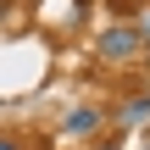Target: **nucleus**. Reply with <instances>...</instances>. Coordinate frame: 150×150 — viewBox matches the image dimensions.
<instances>
[{
	"mask_svg": "<svg viewBox=\"0 0 150 150\" xmlns=\"http://www.w3.org/2000/svg\"><path fill=\"white\" fill-rule=\"evenodd\" d=\"M95 50H100V61H111V67H134V61L145 56V39H139L134 22H111V28H100Z\"/></svg>",
	"mask_w": 150,
	"mask_h": 150,
	"instance_id": "f257e3e1",
	"label": "nucleus"
},
{
	"mask_svg": "<svg viewBox=\"0 0 150 150\" xmlns=\"http://www.w3.org/2000/svg\"><path fill=\"white\" fill-rule=\"evenodd\" d=\"M100 128H106V111H100V106H78V111L61 117V134H72V139H89V134H100Z\"/></svg>",
	"mask_w": 150,
	"mask_h": 150,
	"instance_id": "f03ea898",
	"label": "nucleus"
},
{
	"mask_svg": "<svg viewBox=\"0 0 150 150\" xmlns=\"http://www.w3.org/2000/svg\"><path fill=\"white\" fill-rule=\"evenodd\" d=\"M139 117H150V89H145V95H134V100H122V106H117V122H139Z\"/></svg>",
	"mask_w": 150,
	"mask_h": 150,
	"instance_id": "7ed1b4c3",
	"label": "nucleus"
},
{
	"mask_svg": "<svg viewBox=\"0 0 150 150\" xmlns=\"http://www.w3.org/2000/svg\"><path fill=\"white\" fill-rule=\"evenodd\" d=\"M0 150H33V145H22L17 134H6V128H0Z\"/></svg>",
	"mask_w": 150,
	"mask_h": 150,
	"instance_id": "20e7f679",
	"label": "nucleus"
},
{
	"mask_svg": "<svg viewBox=\"0 0 150 150\" xmlns=\"http://www.w3.org/2000/svg\"><path fill=\"white\" fill-rule=\"evenodd\" d=\"M134 28H139V39H145V45H150V6H145V11H139V22H134Z\"/></svg>",
	"mask_w": 150,
	"mask_h": 150,
	"instance_id": "39448f33",
	"label": "nucleus"
},
{
	"mask_svg": "<svg viewBox=\"0 0 150 150\" xmlns=\"http://www.w3.org/2000/svg\"><path fill=\"white\" fill-rule=\"evenodd\" d=\"M11 6H17V0H0V22H6V17H11Z\"/></svg>",
	"mask_w": 150,
	"mask_h": 150,
	"instance_id": "423d86ee",
	"label": "nucleus"
},
{
	"mask_svg": "<svg viewBox=\"0 0 150 150\" xmlns=\"http://www.w3.org/2000/svg\"><path fill=\"white\" fill-rule=\"evenodd\" d=\"M95 150H122V145H95Z\"/></svg>",
	"mask_w": 150,
	"mask_h": 150,
	"instance_id": "0eeeda50",
	"label": "nucleus"
}]
</instances>
